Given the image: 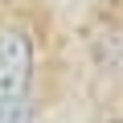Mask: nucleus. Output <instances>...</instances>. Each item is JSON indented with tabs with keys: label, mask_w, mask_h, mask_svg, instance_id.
Listing matches in <instances>:
<instances>
[{
	"label": "nucleus",
	"mask_w": 123,
	"mask_h": 123,
	"mask_svg": "<svg viewBox=\"0 0 123 123\" xmlns=\"http://www.w3.org/2000/svg\"><path fill=\"white\" fill-rule=\"evenodd\" d=\"M33 45L25 33H0V123L29 103Z\"/></svg>",
	"instance_id": "obj_1"
},
{
	"label": "nucleus",
	"mask_w": 123,
	"mask_h": 123,
	"mask_svg": "<svg viewBox=\"0 0 123 123\" xmlns=\"http://www.w3.org/2000/svg\"><path fill=\"white\" fill-rule=\"evenodd\" d=\"M4 123H33V103H25L21 111H12V115H8Z\"/></svg>",
	"instance_id": "obj_2"
}]
</instances>
